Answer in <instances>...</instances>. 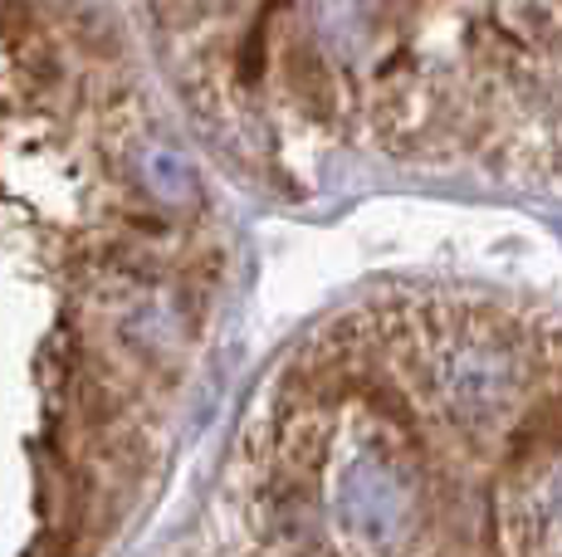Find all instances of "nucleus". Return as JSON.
<instances>
[{
	"mask_svg": "<svg viewBox=\"0 0 562 557\" xmlns=\"http://www.w3.org/2000/svg\"><path fill=\"white\" fill-rule=\"evenodd\" d=\"M524 357L499 333L456 338L436 362V396L450 411V421L464 431H494L509 421V411L524 396Z\"/></svg>",
	"mask_w": 562,
	"mask_h": 557,
	"instance_id": "2",
	"label": "nucleus"
},
{
	"mask_svg": "<svg viewBox=\"0 0 562 557\" xmlns=\"http://www.w3.org/2000/svg\"><path fill=\"white\" fill-rule=\"evenodd\" d=\"M79 35H83V45L89 49H103V55H113V45H117V35H113V20L103 15L99 5H89V10H79Z\"/></svg>",
	"mask_w": 562,
	"mask_h": 557,
	"instance_id": "5",
	"label": "nucleus"
},
{
	"mask_svg": "<svg viewBox=\"0 0 562 557\" xmlns=\"http://www.w3.org/2000/svg\"><path fill=\"white\" fill-rule=\"evenodd\" d=\"M328 509L348 548H358L362 557H406L420 533L426 495H420L416 469L392 445L362 441L333 469Z\"/></svg>",
	"mask_w": 562,
	"mask_h": 557,
	"instance_id": "1",
	"label": "nucleus"
},
{
	"mask_svg": "<svg viewBox=\"0 0 562 557\" xmlns=\"http://www.w3.org/2000/svg\"><path fill=\"white\" fill-rule=\"evenodd\" d=\"M137 177H143V186L153 191L161 206H191V201H196V186H201L196 167H191L177 147H161V143L137 152Z\"/></svg>",
	"mask_w": 562,
	"mask_h": 557,
	"instance_id": "3",
	"label": "nucleus"
},
{
	"mask_svg": "<svg viewBox=\"0 0 562 557\" xmlns=\"http://www.w3.org/2000/svg\"><path fill=\"white\" fill-rule=\"evenodd\" d=\"M533 519H538V533H543L548 548L562 553V459L543 475V485H538V495H533Z\"/></svg>",
	"mask_w": 562,
	"mask_h": 557,
	"instance_id": "4",
	"label": "nucleus"
}]
</instances>
